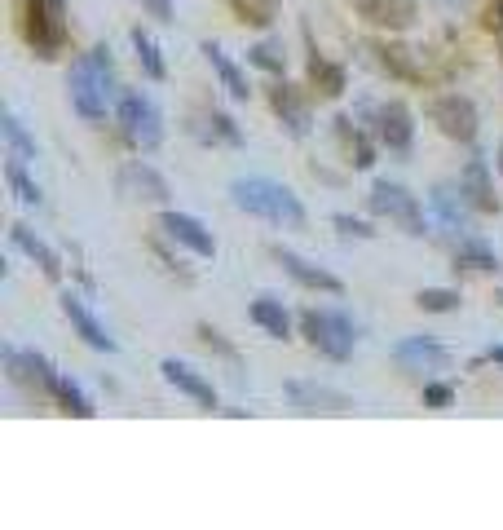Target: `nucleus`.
Masks as SVG:
<instances>
[{
  "label": "nucleus",
  "mask_w": 503,
  "mask_h": 530,
  "mask_svg": "<svg viewBox=\"0 0 503 530\" xmlns=\"http://www.w3.org/2000/svg\"><path fill=\"white\" fill-rule=\"evenodd\" d=\"M67 98H71V106H76L80 120H89V124L106 120V111H111L115 98H120V80H115L111 49L93 45L76 67L67 71Z\"/></svg>",
  "instance_id": "obj_1"
},
{
  "label": "nucleus",
  "mask_w": 503,
  "mask_h": 530,
  "mask_svg": "<svg viewBox=\"0 0 503 530\" xmlns=\"http://www.w3.org/2000/svg\"><path fill=\"white\" fill-rule=\"evenodd\" d=\"M230 204L283 230H305L309 221L301 195L283 182H270V177H239V182H230Z\"/></svg>",
  "instance_id": "obj_2"
},
{
  "label": "nucleus",
  "mask_w": 503,
  "mask_h": 530,
  "mask_svg": "<svg viewBox=\"0 0 503 530\" xmlns=\"http://www.w3.org/2000/svg\"><path fill=\"white\" fill-rule=\"evenodd\" d=\"M301 332L309 349H318L331 363H349L353 349H358V327H353L349 314L340 310H305L301 314Z\"/></svg>",
  "instance_id": "obj_3"
},
{
  "label": "nucleus",
  "mask_w": 503,
  "mask_h": 530,
  "mask_svg": "<svg viewBox=\"0 0 503 530\" xmlns=\"http://www.w3.org/2000/svg\"><path fill=\"white\" fill-rule=\"evenodd\" d=\"M23 36L36 58H58L67 45V0H23Z\"/></svg>",
  "instance_id": "obj_4"
},
{
  "label": "nucleus",
  "mask_w": 503,
  "mask_h": 530,
  "mask_svg": "<svg viewBox=\"0 0 503 530\" xmlns=\"http://www.w3.org/2000/svg\"><path fill=\"white\" fill-rule=\"evenodd\" d=\"M367 208L376 212V217L393 221V226H402V235H411V239H420L424 230H428L420 199H415L402 182H384V177H376L371 190H367Z\"/></svg>",
  "instance_id": "obj_5"
},
{
  "label": "nucleus",
  "mask_w": 503,
  "mask_h": 530,
  "mask_svg": "<svg viewBox=\"0 0 503 530\" xmlns=\"http://www.w3.org/2000/svg\"><path fill=\"white\" fill-rule=\"evenodd\" d=\"M115 120H120V133L133 151H155L164 142V115H159V106L146 93H120Z\"/></svg>",
  "instance_id": "obj_6"
},
{
  "label": "nucleus",
  "mask_w": 503,
  "mask_h": 530,
  "mask_svg": "<svg viewBox=\"0 0 503 530\" xmlns=\"http://www.w3.org/2000/svg\"><path fill=\"white\" fill-rule=\"evenodd\" d=\"M358 115L367 120L371 137L384 146L389 155H406L415 142V115L402 102H362Z\"/></svg>",
  "instance_id": "obj_7"
},
{
  "label": "nucleus",
  "mask_w": 503,
  "mask_h": 530,
  "mask_svg": "<svg viewBox=\"0 0 503 530\" xmlns=\"http://www.w3.org/2000/svg\"><path fill=\"white\" fill-rule=\"evenodd\" d=\"M428 120L437 124V133L451 137L459 146H473L477 133H481V115L473 98H464V93H442V98L428 102Z\"/></svg>",
  "instance_id": "obj_8"
},
{
  "label": "nucleus",
  "mask_w": 503,
  "mask_h": 530,
  "mask_svg": "<svg viewBox=\"0 0 503 530\" xmlns=\"http://www.w3.org/2000/svg\"><path fill=\"white\" fill-rule=\"evenodd\" d=\"M155 226H159V235H164L168 243H177V248L195 252L199 261H212V257H217V235H212V230L203 226L199 217H190V212L164 208V212L155 217Z\"/></svg>",
  "instance_id": "obj_9"
},
{
  "label": "nucleus",
  "mask_w": 503,
  "mask_h": 530,
  "mask_svg": "<svg viewBox=\"0 0 503 530\" xmlns=\"http://www.w3.org/2000/svg\"><path fill=\"white\" fill-rule=\"evenodd\" d=\"M115 190H120L124 199H133V204H168V199H173L168 177L159 173L155 164H146V159L124 164L120 173H115Z\"/></svg>",
  "instance_id": "obj_10"
},
{
  "label": "nucleus",
  "mask_w": 503,
  "mask_h": 530,
  "mask_svg": "<svg viewBox=\"0 0 503 530\" xmlns=\"http://www.w3.org/2000/svg\"><path fill=\"white\" fill-rule=\"evenodd\" d=\"M5 376L14 380L18 389H27V394H53V380H58V371L49 367L45 354H36V349H18V345H5Z\"/></svg>",
  "instance_id": "obj_11"
},
{
  "label": "nucleus",
  "mask_w": 503,
  "mask_h": 530,
  "mask_svg": "<svg viewBox=\"0 0 503 530\" xmlns=\"http://www.w3.org/2000/svg\"><path fill=\"white\" fill-rule=\"evenodd\" d=\"M393 363L402 371H411V376H428L433 380L437 371L451 367V349L437 345L433 336H406V341L393 345Z\"/></svg>",
  "instance_id": "obj_12"
},
{
  "label": "nucleus",
  "mask_w": 503,
  "mask_h": 530,
  "mask_svg": "<svg viewBox=\"0 0 503 530\" xmlns=\"http://www.w3.org/2000/svg\"><path fill=\"white\" fill-rule=\"evenodd\" d=\"M274 261L283 265V274L292 283H301L305 292H323V296H345V279H336V274L327 270V265L301 257V252L292 248H274Z\"/></svg>",
  "instance_id": "obj_13"
},
{
  "label": "nucleus",
  "mask_w": 503,
  "mask_h": 530,
  "mask_svg": "<svg viewBox=\"0 0 503 530\" xmlns=\"http://www.w3.org/2000/svg\"><path fill=\"white\" fill-rule=\"evenodd\" d=\"M159 371H164V380L177 389V394H186L195 407L203 411H217V389H212V380L203 376L199 367H190V363H181V358H164L159 363Z\"/></svg>",
  "instance_id": "obj_14"
},
{
  "label": "nucleus",
  "mask_w": 503,
  "mask_h": 530,
  "mask_svg": "<svg viewBox=\"0 0 503 530\" xmlns=\"http://www.w3.org/2000/svg\"><path fill=\"white\" fill-rule=\"evenodd\" d=\"M58 305H62L67 323L76 327V336H80V341L89 345V349H98V354H115V349H120V345H115V336L106 332V327L98 323V318H93V310L80 301L76 292H62V301H58Z\"/></svg>",
  "instance_id": "obj_15"
},
{
  "label": "nucleus",
  "mask_w": 503,
  "mask_h": 530,
  "mask_svg": "<svg viewBox=\"0 0 503 530\" xmlns=\"http://www.w3.org/2000/svg\"><path fill=\"white\" fill-rule=\"evenodd\" d=\"M270 106H274V115L283 120V129L292 133V137H309V124H314V115H309V102H305V93L296 89V84L278 80L274 89H270Z\"/></svg>",
  "instance_id": "obj_16"
},
{
  "label": "nucleus",
  "mask_w": 503,
  "mask_h": 530,
  "mask_svg": "<svg viewBox=\"0 0 503 530\" xmlns=\"http://www.w3.org/2000/svg\"><path fill=\"white\" fill-rule=\"evenodd\" d=\"M287 398H292L296 411H309V416H314V411H331V416H340V411L353 407L349 394L327 389V385H314V380H292V385H287Z\"/></svg>",
  "instance_id": "obj_17"
},
{
  "label": "nucleus",
  "mask_w": 503,
  "mask_h": 530,
  "mask_svg": "<svg viewBox=\"0 0 503 530\" xmlns=\"http://www.w3.org/2000/svg\"><path fill=\"white\" fill-rule=\"evenodd\" d=\"M203 58H208V67L217 71V80H221V89H226L230 102H248L252 98V84H248V76H243V67L217 45V40H203Z\"/></svg>",
  "instance_id": "obj_18"
},
{
  "label": "nucleus",
  "mask_w": 503,
  "mask_h": 530,
  "mask_svg": "<svg viewBox=\"0 0 503 530\" xmlns=\"http://www.w3.org/2000/svg\"><path fill=\"white\" fill-rule=\"evenodd\" d=\"M336 142H340V151L349 155V164L353 168H371L376 164V137H371V129H358V120L353 115H336Z\"/></svg>",
  "instance_id": "obj_19"
},
{
  "label": "nucleus",
  "mask_w": 503,
  "mask_h": 530,
  "mask_svg": "<svg viewBox=\"0 0 503 530\" xmlns=\"http://www.w3.org/2000/svg\"><path fill=\"white\" fill-rule=\"evenodd\" d=\"M9 239H14V248H18V252H27V257L40 265V274H45L49 283H58V279H62V257H58V252H53L49 243L40 239L31 226H23V221H14V226H9Z\"/></svg>",
  "instance_id": "obj_20"
},
{
  "label": "nucleus",
  "mask_w": 503,
  "mask_h": 530,
  "mask_svg": "<svg viewBox=\"0 0 503 530\" xmlns=\"http://www.w3.org/2000/svg\"><path fill=\"white\" fill-rule=\"evenodd\" d=\"M248 318H252V327H261V332L270 336V341H292V314H287V305L278 301V296L261 292L248 305Z\"/></svg>",
  "instance_id": "obj_21"
},
{
  "label": "nucleus",
  "mask_w": 503,
  "mask_h": 530,
  "mask_svg": "<svg viewBox=\"0 0 503 530\" xmlns=\"http://www.w3.org/2000/svg\"><path fill=\"white\" fill-rule=\"evenodd\" d=\"M459 186H464V195L473 199L477 212H499V195H495V182H490V164L481 155H473L464 164V173H459Z\"/></svg>",
  "instance_id": "obj_22"
},
{
  "label": "nucleus",
  "mask_w": 503,
  "mask_h": 530,
  "mask_svg": "<svg viewBox=\"0 0 503 530\" xmlns=\"http://www.w3.org/2000/svg\"><path fill=\"white\" fill-rule=\"evenodd\" d=\"M349 5L358 9L367 23L393 27V31L411 27V18H415V0H349Z\"/></svg>",
  "instance_id": "obj_23"
},
{
  "label": "nucleus",
  "mask_w": 503,
  "mask_h": 530,
  "mask_svg": "<svg viewBox=\"0 0 503 530\" xmlns=\"http://www.w3.org/2000/svg\"><path fill=\"white\" fill-rule=\"evenodd\" d=\"M433 212L442 217V226L451 230H468V221H473V199L464 195V186H437L433 190Z\"/></svg>",
  "instance_id": "obj_24"
},
{
  "label": "nucleus",
  "mask_w": 503,
  "mask_h": 530,
  "mask_svg": "<svg viewBox=\"0 0 503 530\" xmlns=\"http://www.w3.org/2000/svg\"><path fill=\"white\" fill-rule=\"evenodd\" d=\"M0 133H5L9 159H18V164H36V159H40V146H36V137L27 133V124L18 120L14 111H5V115H0Z\"/></svg>",
  "instance_id": "obj_25"
},
{
  "label": "nucleus",
  "mask_w": 503,
  "mask_h": 530,
  "mask_svg": "<svg viewBox=\"0 0 503 530\" xmlns=\"http://www.w3.org/2000/svg\"><path fill=\"white\" fill-rule=\"evenodd\" d=\"M455 265L459 270H477V274H495L499 270V252L490 248L486 239H459L455 243Z\"/></svg>",
  "instance_id": "obj_26"
},
{
  "label": "nucleus",
  "mask_w": 503,
  "mask_h": 530,
  "mask_svg": "<svg viewBox=\"0 0 503 530\" xmlns=\"http://www.w3.org/2000/svg\"><path fill=\"white\" fill-rule=\"evenodd\" d=\"M309 80H314L327 98H340V93H345V84H349L345 67H340V62H331L323 49H309Z\"/></svg>",
  "instance_id": "obj_27"
},
{
  "label": "nucleus",
  "mask_w": 503,
  "mask_h": 530,
  "mask_svg": "<svg viewBox=\"0 0 503 530\" xmlns=\"http://www.w3.org/2000/svg\"><path fill=\"white\" fill-rule=\"evenodd\" d=\"M128 40H133V53H137V67H142V76L159 84V80L168 76V67H164V53H159L155 36L146 27H133V31H128Z\"/></svg>",
  "instance_id": "obj_28"
},
{
  "label": "nucleus",
  "mask_w": 503,
  "mask_h": 530,
  "mask_svg": "<svg viewBox=\"0 0 503 530\" xmlns=\"http://www.w3.org/2000/svg\"><path fill=\"white\" fill-rule=\"evenodd\" d=\"M49 398L58 402L67 416H80V420H89L93 411H98V407H93V398L84 394V389H80L71 376H62V371H58V380H53V394H49Z\"/></svg>",
  "instance_id": "obj_29"
},
{
  "label": "nucleus",
  "mask_w": 503,
  "mask_h": 530,
  "mask_svg": "<svg viewBox=\"0 0 503 530\" xmlns=\"http://www.w3.org/2000/svg\"><path fill=\"white\" fill-rule=\"evenodd\" d=\"M226 5L234 9L239 23L261 27V31H270L278 23V14H283V0H226Z\"/></svg>",
  "instance_id": "obj_30"
},
{
  "label": "nucleus",
  "mask_w": 503,
  "mask_h": 530,
  "mask_svg": "<svg viewBox=\"0 0 503 530\" xmlns=\"http://www.w3.org/2000/svg\"><path fill=\"white\" fill-rule=\"evenodd\" d=\"M199 124H203V129H195V133L203 137V142H212V146H243V129L230 120L226 111H208Z\"/></svg>",
  "instance_id": "obj_31"
},
{
  "label": "nucleus",
  "mask_w": 503,
  "mask_h": 530,
  "mask_svg": "<svg viewBox=\"0 0 503 530\" xmlns=\"http://www.w3.org/2000/svg\"><path fill=\"white\" fill-rule=\"evenodd\" d=\"M27 168H31V164H18V159H9V164H5V182H9V190L18 195V204L40 208V204H45V190H40V182H31Z\"/></svg>",
  "instance_id": "obj_32"
},
{
  "label": "nucleus",
  "mask_w": 503,
  "mask_h": 530,
  "mask_svg": "<svg viewBox=\"0 0 503 530\" xmlns=\"http://www.w3.org/2000/svg\"><path fill=\"white\" fill-rule=\"evenodd\" d=\"M248 62L261 67V71H270V76H283L287 71V53H283L278 40H256V45L248 49Z\"/></svg>",
  "instance_id": "obj_33"
},
{
  "label": "nucleus",
  "mask_w": 503,
  "mask_h": 530,
  "mask_svg": "<svg viewBox=\"0 0 503 530\" xmlns=\"http://www.w3.org/2000/svg\"><path fill=\"white\" fill-rule=\"evenodd\" d=\"M415 305H420L424 314H451L464 305V296H459V288H420Z\"/></svg>",
  "instance_id": "obj_34"
},
{
  "label": "nucleus",
  "mask_w": 503,
  "mask_h": 530,
  "mask_svg": "<svg viewBox=\"0 0 503 530\" xmlns=\"http://www.w3.org/2000/svg\"><path fill=\"white\" fill-rule=\"evenodd\" d=\"M420 398H424L428 411H446L455 402V385H446V380H424Z\"/></svg>",
  "instance_id": "obj_35"
},
{
  "label": "nucleus",
  "mask_w": 503,
  "mask_h": 530,
  "mask_svg": "<svg viewBox=\"0 0 503 530\" xmlns=\"http://www.w3.org/2000/svg\"><path fill=\"white\" fill-rule=\"evenodd\" d=\"M331 226H336L340 235H349V239H376V230H371L362 217H349V212H336V217H331Z\"/></svg>",
  "instance_id": "obj_36"
},
{
  "label": "nucleus",
  "mask_w": 503,
  "mask_h": 530,
  "mask_svg": "<svg viewBox=\"0 0 503 530\" xmlns=\"http://www.w3.org/2000/svg\"><path fill=\"white\" fill-rule=\"evenodd\" d=\"M142 9L155 18V23H177V5H173V0H142Z\"/></svg>",
  "instance_id": "obj_37"
},
{
  "label": "nucleus",
  "mask_w": 503,
  "mask_h": 530,
  "mask_svg": "<svg viewBox=\"0 0 503 530\" xmlns=\"http://www.w3.org/2000/svg\"><path fill=\"white\" fill-rule=\"evenodd\" d=\"M199 341L208 345V349H217V354L234 358V345H226V341H221V332H217V327H208V323H203V327H199Z\"/></svg>",
  "instance_id": "obj_38"
},
{
  "label": "nucleus",
  "mask_w": 503,
  "mask_h": 530,
  "mask_svg": "<svg viewBox=\"0 0 503 530\" xmlns=\"http://www.w3.org/2000/svg\"><path fill=\"white\" fill-rule=\"evenodd\" d=\"M486 363H499V367H503V345H490V349H486Z\"/></svg>",
  "instance_id": "obj_39"
},
{
  "label": "nucleus",
  "mask_w": 503,
  "mask_h": 530,
  "mask_svg": "<svg viewBox=\"0 0 503 530\" xmlns=\"http://www.w3.org/2000/svg\"><path fill=\"white\" fill-rule=\"evenodd\" d=\"M499 173H503V151H499Z\"/></svg>",
  "instance_id": "obj_40"
}]
</instances>
